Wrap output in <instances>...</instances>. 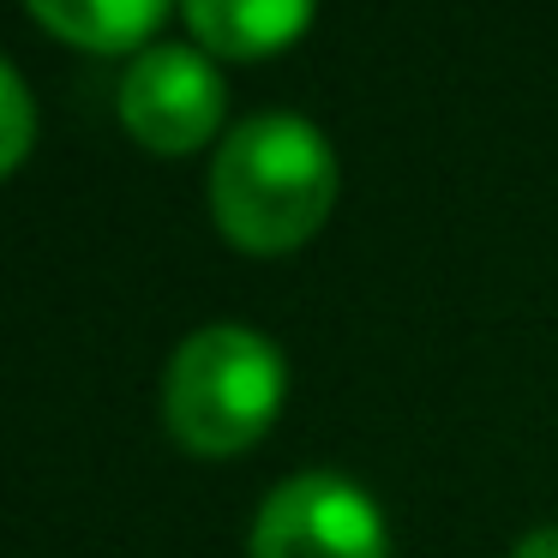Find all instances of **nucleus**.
I'll return each mask as SVG.
<instances>
[{"label": "nucleus", "instance_id": "f257e3e1", "mask_svg": "<svg viewBox=\"0 0 558 558\" xmlns=\"http://www.w3.org/2000/svg\"><path fill=\"white\" fill-rule=\"evenodd\" d=\"M337 205V157L325 133L289 109L241 121L210 162V217L241 253H294Z\"/></svg>", "mask_w": 558, "mask_h": 558}, {"label": "nucleus", "instance_id": "f03ea898", "mask_svg": "<svg viewBox=\"0 0 558 558\" xmlns=\"http://www.w3.org/2000/svg\"><path fill=\"white\" fill-rule=\"evenodd\" d=\"M289 366L277 342L246 325H205L169 354L162 421L193 457H241L277 426Z\"/></svg>", "mask_w": 558, "mask_h": 558}, {"label": "nucleus", "instance_id": "7ed1b4c3", "mask_svg": "<svg viewBox=\"0 0 558 558\" xmlns=\"http://www.w3.org/2000/svg\"><path fill=\"white\" fill-rule=\"evenodd\" d=\"M253 558H385V517L342 474H294L258 505Z\"/></svg>", "mask_w": 558, "mask_h": 558}, {"label": "nucleus", "instance_id": "20e7f679", "mask_svg": "<svg viewBox=\"0 0 558 558\" xmlns=\"http://www.w3.org/2000/svg\"><path fill=\"white\" fill-rule=\"evenodd\" d=\"M222 102H229V90H222L210 54L181 49V43L145 49L121 73V121L157 157L198 150L222 126Z\"/></svg>", "mask_w": 558, "mask_h": 558}, {"label": "nucleus", "instance_id": "39448f33", "mask_svg": "<svg viewBox=\"0 0 558 558\" xmlns=\"http://www.w3.org/2000/svg\"><path fill=\"white\" fill-rule=\"evenodd\" d=\"M318 0H181L198 49L217 61H258L306 37Z\"/></svg>", "mask_w": 558, "mask_h": 558}, {"label": "nucleus", "instance_id": "423d86ee", "mask_svg": "<svg viewBox=\"0 0 558 558\" xmlns=\"http://www.w3.org/2000/svg\"><path fill=\"white\" fill-rule=\"evenodd\" d=\"M49 37L90 54H126L162 25L169 0H25Z\"/></svg>", "mask_w": 558, "mask_h": 558}, {"label": "nucleus", "instance_id": "0eeeda50", "mask_svg": "<svg viewBox=\"0 0 558 558\" xmlns=\"http://www.w3.org/2000/svg\"><path fill=\"white\" fill-rule=\"evenodd\" d=\"M31 138H37V102H31L25 78L0 61V181L31 157Z\"/></svg>", "mask_w": 558, "mask_h": 558}, {"label": "nucleus", "instance_id": "6e6552de", "mask_svg": "<svg viewBox=\"0 0 558 558\" xmlns=\"http://www.w3.org/2000/svg\"><path fill=\"white\" fill-rule=\"evenodd\" d=\"M510 558H558V522H553V529H529Z\"/></svg>", "mask_w": 558, "mask_h": 558}]
</instances>
